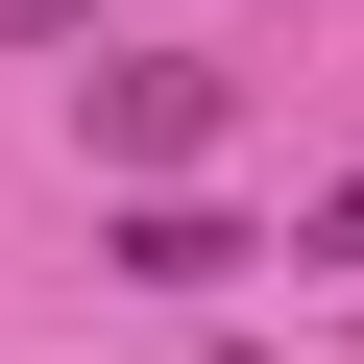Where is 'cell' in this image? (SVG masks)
I'll list each match as a JSON object with an SVG mask.
<instances>
[{"instance_id":"obj_3","label":"cell","mask_w":364,"mask_h":364,"mask_svg":"<svg viewBox=\"0 0 364 364\" xmlns=\"http://www.w3.org/2000/svg\"><path fill=\"white\" fill-rule=\"evenodd\" d=\"M291 267H364V170H340V195H316V219H291Z\"/></svg>"},{"instance_id":"obj_1","label":"cell","mask_w":364,"mask_h":364,"mask_svg":"<svg viewBox=\"0 0 364 364\" xmlns=\"http://www.w3.org/2000/svg\"><path fill=\"white\" fill-rule=\"evenodd\" d=\"M97 146H122V170H195V146H219V73H195V49H122V73H97Z\"/></svg>"},{"instance_id":"obj_2","label":"cell","mask_w":364,"mask_h":364,"mask_svg":"<svg viewBox=\"0 0 364 364\" xmlns=\"http://www.w3.org/2000/svg\"><path fill=\"white\" fill-rule=\"evenodd\" d=\"M97 267H122V291H219V267H243V219H219V195H122V243H97Z\"/></svg>"}]
</instances>
